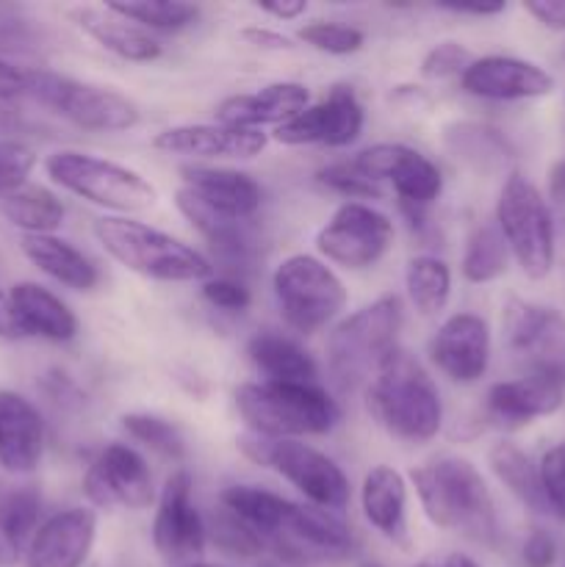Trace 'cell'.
Listing matches in <instances>:
<instances>
[{"mask_svg": "<svg viewBox=\"0 0 565 567\" xmlns=\"http://www.w3.org/2000/svg\"><path fill=\"white\" fill-rule=\"evenodd\" d=\"M222 507L242 520L264 551L288 563H327L352 554L355 537L336 513L297 504L258 485H230L219 496Z\"/></svg>", "mask_w": 565, "mask_h": 567, "instance_id": "obj_1", "label": "cell"}, {"mask_svg": "<svg viewBox=\"0 0 565 567\" xmlns=\"http://www.w3.org/2000/svg\"><path fill=\"white\" fill-rule=\"evenodd\" d=\"M427 520L443 532L493 546L499 537L496 504L491 487L471 460L435 457L410 471Z\"/></svg>", "mask_w": 565, "mask_h": 567, "instance_id": "obj_2", "label": "cell"}, {"mask_svg": "<svg viewBox=\"0 0 565 567\" xmlns=\"http://www.w3.org/2000/svg\"><path fill=\"white\" fill-rule=\"evenodd\" d=\"M371 419L402 443H427L441 432L443 402L430 371L397 347L366 382Z\"/></svg>", "mask_w": 565, "mask_h": 567, "instance_id": "obj_3", "label": "cell"}, {"mask_svg": "<svg viewBox=\"0 0 565 567\" xmlns=\"http://www.w3.org/2000/svg\"><path fill=\"white\" fill-rule=\"evenodd\" d=\"M233 399L247 432L277 441L327 435L341 421L336 399L308 382H244Z\"/></svg>", "mask_w": 565, "mask_h": 567, "instance_id": "obj_4", "label": "cell"}, {"mask_svg": "<svg viewBox=\"0 0 565 567\" xmlns=\"http://www.w3.org/2000/svg\"><path fill=\"white\" fill-rule=\"evenodd\" d=\"M94 238L116 264L147 280L205 282L214 277V264L199 249L131 216H100Z\"/></svg>", "mask_w": 565, "mask_h": 567, "instance_id": "obj_5", "label": "cell"}, {"mask_svg": "<svg viewBox=\"0 0 565 567\" xmlns=\"http://www.w3.org/2000/svg\"><path fill=\"white\" fill-rule=\"evenodd\" d=\"M402 321V299L397 293H386L332 324L325 347L332 385L349 393L369 382L382 360L399 347Z\"/></svg>", "mask_w": 565, "mask_h": 567, "instance_id": "obj_6", "label": "cell"}, {"mask_svg": "<svg viewBox=\"0 0 565 567\" xmlns=\"http://www.w3.org/2000/svg\"><path fill=\"white\" fill-rule=\"evenodd\" d=\"M44 172L55 186L114 216L142 214L158 203V188L142 172L92 153L55 150L44 158Z\"/></svg>", "mask_w": 565, "mask_h": 567, "instance_id": "obj_7", "label": "cell"}, {"mask_svg": "<svg viewBox=\"0 0 565 567\" xmlns=\"http://www.w3.org/2000/svg\"><path fill=\"white\" fill-rule=\"evenodd\" d=\"M238 449L255 465L275 471L288 485L297 487L314 507L327 509V513H341L352 498V487H349L341 465L310 443L277 441V437L244 432L238 437Z\"/></svg>", "mask_w": 565, "mask_h": 567, "instance_id": "obj_8", "label": "cell"}, {"mask_svg": "<svg viewBox=\"0 0 565 567\" xmlns=\"http://www.w3.org/2000/svg\"><path fill=\"white\" fill-rule=\"evenodd\" d=\"M271 291L286 327L299 336H314L330 327L349 302L341 277L325 260L305 252L288 255L277 264Z\"/></svg>", "mask_w": 565, "mask_h": 567, "instance_id": "obj_9", "label": "cell"}, {"mask_svg": "<svg viewBox=\"0 0 565 567\" xmlns=\"http://www.w3.org/2000/svg\"><path fill=\"white\" fill-rule=\"evenodd\" d=\"M25 94L89 133H122L138 125V105L109 86L50 70H25Z\"/></svg>", "mask_w": 565, "mask_h": 567, "instance_id": "obj_10", "label": "cell"}, {"mask_svg": "<svg viewBox=\"0 0 565 567\" xmlns=\"http://www.w3.org/2000/svg\"><path fill=\"white\" fill-rule=\"evenodd\" d=\"M496 227L507 241L510 258L530 280H543L554 269V219L541 188L524 175L504 177L496 199Z\"/></svg>", "mask_w": 565, "mask_h": 567, "instance_id": "obj_11", "label": "cell"}, {"mask_svg": "<svg viewBox=\"0 0 565 567\" xmlns=\"http://www.w3.org/2000/svg\"><path fill=\"white\" fill-rule=\"evenodd\" d=\"M352 164L374 183H391L399 205L410 219H419L441 199L443 175L424 153L399 142H380L360 150Z\"/></svg>", "mask_w": 565, "mask_h": 567, "instance_id": "obj_12", "label": "cell"}, {"mask_svg": "<svg viewBox=\"0 0 565 567\" xmlns=\"http://www.w3.org/2000/svg\"><path fill=\"white\" fill-rule=\"evenodd\" d=\"M393 247V221L366 203H343L316 233L321 258L343 269L363 271L380 264Z\"/></svg>", "mask_w": 565, "mask_h": 567, "instance_id": "obj_13", "label": "cell"}, {"mask_svg": "<svg viewBox=\"0 0 565 567\" xmlns=\"http://www.w3.org/2000/svg\"><path fill=\"white\" fill-rule=\"evenodd\" d=\"M83 496L97 509H147L155 502L153 471L127 443H109L83 474Z\"/></svg>", "mask_w": 565, "mask_h": 567, "instance_id": "obj_14", "label": "cell"}, {"mask_svg": "<svg viewBox=\"0 0 565 567\" xmlns=\"http://www.w3.org/2000/svg\"><path fill=\"white\" fill-rule=\"evenodd\" d=\"M208 543V526L192 498L188 471H175L161 487L153 518V546L175 567L199 563Z\"/></svg>", "mask_w": 565, "mask_h": 567, "instance_id": "obj_15", "label": "cell"}, {"mask_svg": "<svg viewBox=\"0 0 565 567\" xmlns=\"http://www.w3.org/2000/svg\"><path fill=\"white\" fill-rule=\"evenodd\" d=\"M363 105L347 83H336L319 103L308 105L288 122L275 127V142L288 147L325 144V147H349L363 133Z\"/></svg>", "mask_w": 565, "mask_h": 567, "instance_id": "obj_16", "label": "cell"}, {"mask_svg": "<svg viewBox=\"0 0 565 567\" xmlns=\"http://www.w3.org/2000/svg\"><path fill=\"white\" fill-rule=\"evenodd\" d=\"M502 332L510 352L530 358L532 371L565 380V316L559 310L513 297L504 305Z\"/></svg>", "mask_w": 565, "mask_h": 567, "instance_id": "obj_17", "label": "cell"}, {"mask_svg": "<svg viewBox=\"0 0 565 567\" xmlns=\"http://www.w3.org/2000/svg\"><path fill=\"white\" fill-rule=\"evenodd\" d=\"M491 327L476 313H454L430 341V360L446 380L474 385L491 365Z\"/></svg>", "mask_w": 565, "mask_h": 567, "instance_id": "obj_18", "label": "cell"}, {"mask_svg": "<svg viewBox=\"0 0 565 567\" xmlns=\"http://www.w3.org/2000/svg\"><path fill=\"white\" fill-rule=\"evenodd\" d=\"M465 94L496 103L513 100H537L554 92V78L541 64L515 55H482L474 59L460 75Z\"/></svg>", "mask_w": 565, "mask_h": 567, "instance_id": "obj_19", "label": "cell"}, {"mask_svg": "<svg viewBox=\"0 0 565 567\" xmlns=\"http://www.w3.org/2000/svg\"><path fill=\"white\" fill-rule=\"evenodd\" d=\"M565 402V380L548 371H530L518 380H504L487 391L485 413L504 430H518L537 419H548Z\"/></svg>", "mask_w": 565, "mask_h": 567, "instance_id": "obj_20", "label": "cell"}, {"mask_svg": "<svg viewBox=\"0 0 565 567\" xmlns=\"http://www.w3.org/2000/svg\"><path fill=\"white\" fill-rule=\"evenodd\" d=\"M97 540V509L66 507L42 520L25 554V567H83Z\"/></svg>", "mask_w": 565, "mask_h": 567, "instance_id": "obj_21", "label": "cell"}, {"mask_svg": "<svg viewBox=\"0 0 565 567\" xmlns=\"http://www.w3.org/2000/svg\"><path fill=\"white\" fill-rule=\"evenodd\" d=\"M269 144L264 131H244V127L219 125V122H197V125H175L155 133L153 147L166 155L183 158H238L249 161L260 155Z\"/></svg>", "mask_w": 565, "mask_h": 567, "instance_id": "obj_22", "label": "cell"}, {"mask_svg": "<svg viewBox=\"0 0 565 567\" xmlns=\"http://www.w3.org/2000/svg\"><path fill=\"white\" fill-rule=\"evenodd\" d=\"M310 105L308 86L297 81L266 83L249 94H233L216 105V122L244 131H260L264 125H282Z\"/></svg>", "mask_w": 565, "mask_h": 567, "instance_id": "obj_23", "label": "cell"}, {"mask_svg": "<svg viewBox=\"0 0 565 567\" xmlns=\"http://www.w3.org/2000/svg\"><path fill=\"white\" fill-rule=\"evenodd\" d=\"M44 454V421L25 396L0 391V468L6 474H33Z\"/></svg>", "mask_w": 565, "mask_h": 567, "instance_id": "obj_24", "label": "cell"}, {"mask_svg": "<svg viewBox=\"0 0 565 567\" xmlns=\"http://www.w3.org/2000/svg\"><path fill=\"white\" fill-rule=\"evenodd\" d=\"M181 177L186 192L230 219L253 221L264 203V192L247 172L225 166H183Z\"/></svg>", "mask_w": 565, "mask_h": 567, "instance_id": "obj_25", "label": "cell"}, {"mask_svg": "<svg viewBox=\"0 0 565 567\" xmlns=\"http://www.w3.org/2000/svg\"><path fill=\"white\" fill-rule=\"evenodd\" d=\"M175 205L188 221H192L194 230L210 244V249L216 252V260L230 269H238V266L253 264L255 255H258L260 241L255 236L253 221L230 219V216H222L216 210H210L208 205L199 203L192 192L186 188H177L175 192Z\"/></svg>", "mask_w": 565, "mask_h": 567, "instance_id": "obj_26", "label": "cell"}, {"mask_svg": "<svg viewBox=\"0 0 565 567\" xmlns=\"http://www.w3.org/2000/svg\"><path fill=\"white\" fill-rule=\"evenodd\" d=\"M6 293H9L11 310H14L22 338L66 343L81 330L78 316L72 313L70 305L61 302L53 291H48L39 282H14Z\"/></svg>", "mask_w": 565, "mask_h": 567, "instance_id": "obj_27", "label": "cell"}, {"mask_svg": "<svg viewBox=\"0 0 565 567\" xmlns=\"http://www.w3.org/2000/svg\"><path fill=\"white\" fill-rule=\"evenodd\" d=\"M366 524L386 540L408 546V480L391 465H374L360 485Z\"/></svg>", "mask_w": 565, "mask_h": 567, "instance_id": "obj_28", "label": "cell"}, {"mask_svg": "<svg viewBox=\"0 0 565 567\" xmlns=\"http://www.w3.org/2000/svg\"><path fill=\"white\" fill-rule=\"evenodd\" d=\"M70 17L92 42H97L100 48L109 50V53H114L122 61L147 64V61H155L164 53V48H161V42L153 33L133 25L131 20L109 9H89L86 6V9H72Z\"/></svg>", "mask_w": 565, "mask_h": 567, "instance_id": "obj_29", "label": "cell"}, {"mask_svg": "<svg viewBox=\"0 0 565 567\" xmlns=\"http://www.w3.org/2000/svg\"><path fill=\"white\" fill-rule=\"evenodd\" d=\"M42 496L33 485H0V567L25 559L39 529Z\"/></svg>", "mask_w": 565, "mask_h": 567, "instance_id": "obj_30", "label": "cell"}, {"mask_svg": "<svg viewBox=\"0 0 565 567\" xmlns=\"http://www.w3.org/2000/svg\"><path fill=\"white\" fill-rule=\"evenodd\" d=\"M247 354L255 369L269 382H308L316 385L319 365L308 349L291 336L277 330H260L249 338Z\"/></svg>", "mask_w": 565, "mask_h": 567, "instance_id": "obj_31", "label": "cell"}, {"mask_svg": "<svg viewBox=\"0 0 565 567\" xmlns=\"http://www.w3.org/2000/svg\"><path fill=\"white\" fill-rule=\"evenodd\" d=\"M22 255L37 266L42 275L55 280L70 291H92L100 282V271L86 255L59 236H22Z\"/></svg>", "mask_w": 565, "mask_h": 567, "instance_id": "obj_32", "label": "cell"}, {"mask_svg": "<svg viewBox=\"0 0 565 567\" xmlns=\"http://www.w3.org/2000/svg\"><path fill=\"white\" fill-rule=\"evenodd\" d=\"M0 214L25 236H53L64 225L66 208L50 188L25 183L0 199Z\"/></svg>", "mask_w": 565, "mask_h": 567, "instance_id": "obj_33", "label": "cell"}, {"mask_svg": "<svg viewBox=\"0 0 565 567\" xmlns=\"http://www.w3.org/2000/svg\"><path fill=\"white\" fill-rule=\"evenodd\" d=\"M487 465H491L493 476L518 498L524 507L532 513H548L546 498H543L541 474H537V463L524 452L521 446L510 441H499L496 446L487 452Z\"/></svg>", "mask_w": 565, "mask_h": 567, "instance_id": "obj_34", "label": "cell"}, {"mask_svg": "<svg viewBox=\"0 0 565 567\" xmlns=\"http://www.w3.org/2000/svg\"><path fill=\"white\" fill-rule=\"evenodd\" d=\"M507 264L510 249L496 221L474 227V233L465 241L463 258H460V271H463L465 280L474 282V286H485V282L499 280L507 271Z\"/></svg>", "mask_w": 565, "mask_h": 567, "instance_id": "obj_35", "label": "cell"}, {"mask_svg": "<svg viewBox=\"0 0 565 567\" xmlns=\"http://www.w3.org/2000/svg\"><path fill=\"white\" fill-rule=\"evenodd\" d=\"M404 286L421 316H438L452 297V269L435 255H415L404 271Z\"/></svg>", "mask_w": 565, "mask_h": 567, "instance_id": "obj_36", "label": "cell"}, {"mask_svg": "<svg viewBox=\"0 0 565 567\" xmlns=\"http://www.w3.org/2000/svg\"><path fill=\"white\" fill-rule=\"evenodd\" d=\"M105 9L125 17L133 25L144 28L147 33H175L183 28L194 25L199 9L194 3H181V0H136V3H105Z\"/></svg>", "mask_w": 565, "mask_h": 567, "instance_id": "obj_37", "label": "cell"}, {"mask_svg": "<svg viewBox=\"0 0 565 567\" xmlns=\"http://www.w3.org/2000/svg\"><path fill=\"white\" fill-rule=\"evenodd\" d=\"M446 147L452 150L454 158L476 169H493L507 158V147L499 133L485 125H471V122H454L446 127Z\"/></svg>", "mask_w": 565, "mask_h": 567, "instance_id": "obj_38", "label": "cell"}, {"mask_svg": "<svg viewBox=\"0 0 565 567\" xmlns=\"http://www.w3.org/2000/svg\"><path fill=\"white\" fill-rule=\"evenodd\" d=\"M122 430L127 432L131 441L142 443V446L153 449V452L164 454L170 460H183V454H186L181 430L172 421L161 419V415L127 413L122 415Z\"/></svg>", "mask_w": 565, "mask_h": 567, "instance_id": "obj_39", "label": "cell"}, {"mask_svg": "<svg viewBox=\"0 0 565 567\" xmlns=\"http://www.w3.org/2000/svg\"><path fill=\"white\" fill-rule=\"evenodd\" d=\"M299 42L310 44L314 50L327 55H352L363 48L366 33L360 28L347 25V22L314 20L299 28Z\"/></svg>", "mask_w": 565, "mask_h": 567, "instance_id": "obj_40", "label": "cell"}, {"mask_svg": "<svg viewBox=\"0 0 565 567\" xmlns=\"http://www.w3.org/2000/svg\"><path fill=\"white\" fill-rule=\"evenodd\" d=\"M319 183L325 188H330L332 194H341L347 197V203H360V199H380L382 188L380 183L369 181L352 161H336V164H327L316 172Z\"/></svg>", "mask_w": 565, "mask_h": 567, "instance_id": "obj_41", "label": "cell"}, {"mask_svg": "<svg viewBox=\"0 0 565 567\" xmlns=\"http://www.w3.org/2000/svg\"><path fill=\"white\" fill-rule=\"evenodd\" d=\"M205 526H208L210 540H214L222 551L230 554V557H247L249 559V557H258V554H264V546L255 540L253 532H249L242 520L233 518L225 507H222L219 513L214 515V520Z\"/></svg>", "mask_w": 565, "mask_h": 567, "instance_id": "obj_42", "label": "cell"}, {"mask_svg": "<svg viewBox=\"0 0 565 567\" xmlns=\"http://www.w3.org/2000/svg\"><path fill=\"white\" fill-rule=\"evenodd\" d=\"M33 166H37V153L25 142L0 138V197L25 186Z\"/></svg>", "mask_w": 565, "mask_h": 567, "instance_id": "obj_43", "label": "cell"}, {"mask_svg": "<svg viewBox=\"0 0 565 567\" xmlns=\"http://www.w3.org/2000/svg\"><path fill=\"white\" fill-rule=\"evenodd\" d=\"M471 61H474V55L465 44L446 39V42H438L427 50L424 59H421V75L430 78V81H446L454 75L460 78Z\"/></svg>", "mask_w": 565, "mask_h": 567, "instance_id": "obj_44", "label": "cell"}, {"mask_svg": "<svg viewBox=\"0 0 565 567\" xmlns=\"http://www.w3.org/2000/svg\"><path fill=\"white\" fill-rule=\"evenodd\" d=\"M537 474H541L548 513L565 524V443H557L543 454L541 463H537Z\"/></svg>", "mask_w": 565, "mask_h": 567, "instance_id": "obj_45", "label": "cell"}, {"mask_svg": "<svg viewBox=\"0 0 565 567\" xmlns=\"http://www.w3.org/2000/svg\"><path fill=\"white\" fill-rule=\"evenodd\" d=\"M203 299L208 305H214L216 310H227V313H242L253 302V293L244 286L242 280L230 275L222 277H208L203 282Z\"/></svg>", "mask_w": 565, "mask_h": 567, "instance_id": "obj_46", "label": "cell"}, {"mask_svg": "<svg viewBox=\"0 0 565 567\" xmlns=\"http://www.w3.org/2000/svg\"><path fill=\"white\" fill-rule=\"evenodd\" d=\"M521 559L526 567H552L557 563V543L548 532L532 529L521 546Z\"/></svg>", "mask_w": 565, "mask_h": 567, "instance_id": "obj_47", "label": "cell"}, {"mask_svg": "<svg viewBox=\"0 0 565 567\" xmlns=\"http://www.w3.org/2000/svg\"><path fill=\"white\" fill-rule=\"evenodd\" d=\"M524 9L548 31H565V0H530Z\"/></svg>", "mask_w": 565, "mask_h": 567, "instance_id": "obj_48", "label": "cell"}, {"mask_svg": "<svg viewBox=\"0 0 565 567\" xmlns=\"http://www.w3.org/2000/svg\"><path fill=\"white\" fill-rule=\"evenodd\" d=\"M242 37L247 39L249 44H255V48H266V50H288V48H291V39L282 37L280 31H271V28H260V25L244 28Z\"/></svg>", "mask_w": 565, "mask_h": 567, "instance_id": "obj_49", "label": "cell"}, {"mask_svg": "<svg viewBox=\"0 0 565 567\" xmlns=\"http://www.w3.org/2000/svg\"><path fill=\"white\" fill-rule=\"evenodd\" d=\"M0 94H25V70L0 59Z\"/></svg>", "mask_w": 565, "mask_h": 567, "instance_id": "obj_50", "label": "cell"}, {"mask_svg": "<svg viewBox=\"0 0 565 567\" xmlns=\"http://www.w3.org/2000/svg\"><path fill=\"white\" fill-rule=\"evenodd\" d=\"M260 11H264V14H271L275 20L291 22L299 20V17L308 11V3H305V0H282V3H264Z\"/></svg>", "mask_w": 565, "mask_h": 567, "instance_id": "obj_51", "label": "cell"}, {"mask_svg": "<svg viewBox=\"0 0 565 567\" xmlns=\"http://www.w3.org/2000/svg\"><path fill=\"white\" fill-rule=\"evenodd\" d=\"M443 11H452L460 17H496L502 14L507 6L504 3H443Z\"/></svg>", "mask_w": 565, "mask_h": 567, "instance_id": "obj_52", "label": "cell"}, {"mask_svg": "<svg viewBox=\"0 0 565 567\" xmlns=\"http://www.w3.org/2000/svg\"><path fill=\"white\" fill-rule=\"evenodd\" d=\"M0 338H3V341H17V338H22L20 324H17V316L14 310H11L9 293L3 291H0Z\"/></svg>", "mask_w": 565, "mask_h": 567, "instance_id": "obj_53", "label": "cell"}, {"mask_svg": "<svg viewBox=\"0 0 565 567\" xmlns=\"http://www.w3.org/2000/svg\"><path fill=\"white\" fill-rule=\"evenodd\" d=\"M22 105L20 94H0V131H9L20 122Z\"/></svg>", "mask_w": 565, "mask_h": 567, "instance_id": "obj_54", "label": "cell"}, {"mask_svg": "<svg viewBox=\"0 0 565 567\" xmlns=\"http://www.w3.org/2000/svg\"><path fill=\"white\" fill-rule=\"evenodd\" d=\"M548 194L557 203H565V161L554 164L552 172H548Z\"/></svg>", "mask_w": 565, "mask_h": 567, "instance_id": "obj_55", "label": "cell"}, {"mask_svg": "<svg viewBox=\"0 0 565 567\" xmlns=\"http://www.w3.org/2000/svg\"><path fill=\"white\" fill-rule=\"evenodd\" d=\"M443 567H482L476 559H471L469 554H452V557H446V563Z\"/></svg>", "mask_w": 565, "mask_h": 567, "instance_id": "obj_56", "label": "cell"}, {"mask_svg": "<svg viewBox=\"0 0 565 567\" xmlns=\"http://www.w3.org/2000/svg\"><path fill=\"white\" fill-rule=\"evenodd\" d=\"M186 567H230V565H219V563H203V559H199V563H194V565H186Z\"/></svg>", "mask_w": 565, "mask_h": 567, "instance_id": "obj_57", "label": "cell"}, {"mask_svg": "<svg viewBox=\"0 0 565 567\" xmlns=\"http://www.w3.org/2000/svg\"><path fill=\"white\" fill-rule=\"evenodd\" d=\"M415 567H443V565H435V563H421V565H415Z\"/></svg>", "mask_w": 565, "mask_h": 567, "instance_id": "obj_58", "label": "cell"}, {"mask_svg": "<svg viewBox=\"0 0 565 567\" xmlns=\"http://www.w3.org/2000/svg\"><path fill=\"white\" fill-rule=\"evenodd\" d=\"M360 567H382V565H377V563H363Z\"/></svg>", "mask_w": 565, "mask_h": 567, "instance_id": "obj_59", "label": "cell"}]
</instances>
